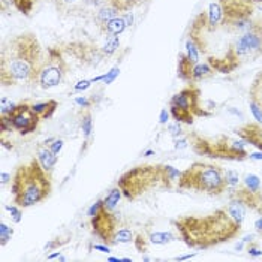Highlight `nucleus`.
Listing matches in <instances>:
<instances>
[{
  "mask_svg": "<svg viewBox=\"0 0 262 262\" xmlns=\"http://www.w3.org/2000/svg\"><path fill=\"white\" fill-rule=\"evenodd\" d=\"M176 237L171 232H155L150 235V242L155 244H166L169 242H174Z\"/></svg>",
  "mask_w": 262,
  "mask_h": 262,
  "instance_id": "26",
  "label": "nucleus"
},
{
  "mask_svg": "<svg viewBox=\"0 0 262 262\" xmlns=\"http://www.w3.org/2000/svg\"><path fill=\"white\" fill-rule=\"evenodd\" d=\"M145 2H148V0H110V5H113L120 12H127L132 8H135L141 3H145Z\"/></svg>",
  "mask_w": 262,
  "mask_h": 262,
  "instance_id": "22",
  "label": "nucleus"
},
{
  "mask_svg": "<svg viewBox=\"0 0 262 262\" xmlns=\"http://www.w3.org/2000/svg\"><path fill=\"white\" fill-rule=\"evenodd\" d=\"M187 141L195 153L207 158L226 161H244L249 158V153L244 148V141H234L226 135L204 137L193 132L187 135Z\"/></svg>",
  "mask_w": 262,
  "mask_h": 262,
  "instance_id": "6",
  "label": "nucleus"
},
{
  "mask_svg": "<svg viewBox=\"0 0 262 262\" xmlns=\"http://www.w3.org/2000/svg\"><path fill=\"white\" fill-rule=\"evenodd\" d=\"M51 189V174L45 171L38 158H32L15 169L12 177V196L21 208L45 201Z\"/></svg>",
  "mask_w": 262,
  "mask_h": 262,
  "instance_id": "4",
  "label": "nucleus"
},
{
  "mask_svg": "<svg viewBox=\"0 0 262 262\" xmlns=\"http://www.w3.org/2000/svg\"><path fill=\"white\" fill-rule=\"evenodd\" d=\"M187 247L205 250L237 238L242 223L237 222L226 208H219L207 216H184L172 221Z\"/></svg>",
  "mask_w": 262,
  "mask_h": 262,
  "instance_id": "2",
  "label": "nucleus"
},
{
  "mask_svg": "<svg viewBox=\"0 0 262 262\" xmlns=\"http://www.w3.org/2000/svg\"><path fill=\"white\" fill-rule=\"evenodd\" d=\"M179 187L198 193L222 195L228 189V183L219 165L195 162L182 172L179 179Z\"/></svg>",
  "mask_w": 262,
  "mask_h": 262,
  "instance_id": "5",
  "label": "nucleus"
},
{
  "mask_svg": "<svg viewBox=\"0 0 262 262\" xmlns=\"http://www.w3.org/2000/svg\"><path fill=\"white\" fill-rule=\"evenodd\" d=\"M134 235L130 232V229H120L116 235V243H129L132 242Z\"/></svg>",
  "mask_w": 262,
  "mask_h": 262,
  "instance_id": "33",
  "label": "nucleus"
},
{
  "mask_svg": "<svg viewBox=\"0 0 262 262\" xmlns=\"http://www.w3.org/2000/svg\"><path fill=\"white\" fill-rule=\"evenodd\" d=\"M57 106H59L57 101L50 99V101L42 102V103H35L33 105V110L39 114V117L42 120H47V119H50L54 114V111H56Z\"/></svg>",
  "mask_w": 262,
  "mask_h": 262,
  "instance_id": "17",
  "label": "nucleus"
},
{
  "mask_svg": "<svg viewBox=\"0 0 262 262\" xmlns=\"http://www.w3.org/2000/svg\"><path fill=\"white\" fill-rule=\"evenodd\" d=\"M103 205V201H98L96 204H93L92 207H90V210H89V216L92 217V216H95L99 210H101V207Z\"/></svg>",
  "mask_w": 262,
  "mask_h": 262,
  "instance_id": "39",
  "label": "nucleus"
},
{
  "mask_svg": "<svg viewBox=\"0 0 262 262\" xmlns=\"http://www.w3.org/2000/svg\"><path fill=\"white\" fill-rule=\"evenodd\" d=\"M211 75H214V69L208 63H205V64L196 63L195 68H193V72H192V84L205 80V78H210Z\"/></svg>",
  "mask_w": 262,
  "mask_h": 262,
  "instance_id": "19",
  "label": "nucleus"
},
{
  "mask_svg": "<svg viewBox=\"0 0 262 262\" xmlns=\"http://www.w3.org/2000/svg\"><path fill=\"white\" fill-rule=\"evenodd\" d=\"M231 200H237L240 201L246 207V208H250V210H258L259 205L262 204V190H253L250 187H247L246 184L240 187V186H235V187H231Z\"/></svg>",
  "mask_w": 262,
  "mask_h": 262,
  "instance_id": "12",
  "label": "nucleus"
},
{
  "mask_svg": "<svg viewBox=\"0 0 262 262\" xmlns=\"http://www.w3.org/2000/svg\"><path fill=\"white\" fill-rule=\"evenodd\" d=\"M182 172L169 165H140L126 171L117 186L126 200L135 201L140 196L156 189H172L176 179H180Z\"/></svg>",
  "mask_w": 262,
  "mask_h": 262,
  "instance_id": "3",
  "label": "nucleus"
},
{
  "mask_svg": "<svg viewBox=\"0 0 262 262\" xmlns=\"http://www.w3.org/2000/svg\"><path fill=\"white\" fill-rule=\"evenodd\" d=\"M168 116H169V114L166 113V110H162L161 111V123L162 124H165V123L168 121Z\"/></svg>",
  "mask_w": 262,
  "mask_h": 262,
  "instance_id": "45",
  "label": "nucleus"
},
{
  "mask_svg": "<svg viewBox=\"0 0 262 262\" xmlns=\"http://www.w3.org/2000/svg\"><path fill=\"white\" fill-rule=\"evenodd\" d=\"M124 29H126V21L123 17H116L105 24V30L108 35H120Z\"/></svg>",
  "mask_w": 262,
  "mask_h": 262,
  "instance_id": "21",
  "label": "nucleus"
},
{
  "mask_svg": "<svg viewBox=\"0 0 262 262\" xmlns=\"http://www.w3.org/2000/svg\"><path fill=\"white\" fill-rule=\"evenodd\" d=\"M244 184H246L247 187L253 189V190H259V189H261V180H259V177L255 176V174L246 176V177H244Z\"/></svg>",
  "mask_w": 262,
  "mask_h": 262,
  "instance_id": "30",
  "label": "nucleus"
},
{
  "mask_svg": "<svg viewBox=\"0 0 262 262\" xmlns=\"http://www.w3.org/2000/svg\"><path fill=\"white\" fill-rule=\"evenodd\" d=\"M56 258H59V259H61V261H64V258L61 256L60 253H54V255H50V256H48V259H56Z\"/></svg>",
  "mask_w": 262,
  "mask_h": 262,
  "instance_id": "50",
  "label": "nucleus"
},
{
  "mask_svg": "<svg viewBox=\"0 0 262 262\" xmlns=\"http://www.w3.org/2000/svg\"><path fill=\"white\" fill-rule=\"evenodd\" d=\"M249 158L250 159H255V161H262V151H259V153H250Z\"/></svg>",
  "mask_w": 262,
  "mask_h": 262,
  "instance_id": "46",
  "label": "nucleus"
},
{
  "mask_svg": "<svg viewBox=\"0 0 262 262\" xmlns=\"http://www.w3.org/2000/svg\"><path fill=\"white\" fill-rule=\"evenodd\" d=\"M225 179L228 183V187H235L240 184V177L235 171H226L225 172Z\"/></svg>",
  "mask_w": 262,
  "mask_h": 262,
  "instance_id": "32",
  "label": "nucleus"
},
{
  "mask_svg": "<svg viewBox=\"0 0 262 262\" xmlns=\"http://www.w3.org/2000/svg\"><path fill=\"white\" fill-rule=\"evenodd\" d=\"M75 102H77L80 106H82V108H89V106L92 105V101H90V99H87V98H77Z\"/></svg>",
  "mask_w": 262,
  "mask_h": 262,
  "instance_id": "41",
  "label": "nucleus"
},
{
  "mask_svg": "<svg viewBox=\"0 0 262 262\" xmlns=\"http://www.w3.org/2000/svg\"><path fill=\"white\" fill-rule=\"evenodd\" d=\"M38 159L40 165L45 168V171H48L51 174V171L54 169L56 163H57V155L51 151V148H48L47 145H42L38 150Z\"/></svg>",
  "mask_w": 262,
  "mask_h": 262,
  "instance_id": "16",
  "label": "nucleus"
},
{
  "mask_svg": "<svg viewBox=\"0 0 262 262\" xmlns=\"http://www.w3.org/2000/svg\"><path fill=\"white\" fill-rule=\"evenodd\" d=\"M61 147H63V141L61 140H53V144H51V151L53 153H56V155H59L61 150Z\"/></svg>",
  "mask_w": 262,
  "mask_h": 262,
  "instance_id": "38",
  "label": "nucleus"
},
{
  "mask_svg": "<svg viewBox=\"0 0 262 262\" xmlns=\"http://www.w3.org/2000/svg\"><path fill=\"white\" fill-rule=\"evenodd\" d=\"M92 228L96 237H99L102 242L106 244H116V235H117V217L113 214V210H108L105 204L101 210L92 216Z\"/></svg>",
  "mask_w": 262,
  "mask_h": 262,
  "instance_id": "11",
  "label": "nucleus"
},
{
  "mask_svg": "<svg viewBox=\"0 0 262 262\" xmlns=\"http://www.w3.org/2000/svg\"><path fill=\"white\" fill-rule=\"evenodd\" d=\"M249 105H250V111L255 120H258L262 124V71L255 77V80L250 85Z\"/></svg>",
  "mask_w": 262,
  "mask_h": 262,
  "instance_id": "14",
  "label": "nucleus"
},
{
  "mask_svg": "<svg viewBox=\"0 0 262 262\" xmlns=\"http://www.w3.org/2000/svg\"><path fill=\"white\" fill-rule=\"evenodd\" d=\"M92 82L93 81H80L75 87H74V90H77V92H80V90H85V89H89L90 85H92Z\"/></svg>",
  "mask_w": 262,
  "mask_h": 262,
  "instance_id": "40",
  "label": "nucleus"
},
{
  "mask_svg": "<svg viewBox=\"0 0 262 262\" xmlns=\"http://www.w3.org/2000/svg\"><path fill=\"white\" fill-rule=\"evenodd\" d=\"M226 210H228V213L237 221V222H243V219H244V214H246V207L243 205L242 202L237 201V200H232L231 204L226 207Z\"/></svg>",
  "mask_w": 262,
  "mask_h": 262,
  "instance_id": "20",
  "label": "nucleus"
},
{
  "mask_svg": "<svg viewBox=\"0 0 262 262\" xmlns=\"http://www.w3.org/2000/svg\"><path fill=\"white\" fill-rule=\"evenodd\" d=\"M195 61H192L187 54H179V64H177V74H179V78L187 84H192V72H193V68H195Z\"/></svg>",
  "mask_w": 262,
  "mask_h": 262,
  "instance_id": "15",
  "label": "nucleus"
},
{
  "mask_svg": "<svg viewBox=\"0 0 262 262\" xmlns=\"http://www.w3.org/2000/svg\"><path fill=\"white\" fill-rule=\"evenodd\" d=\"M5 117L11 123L12 129L18 130L21 135H29L35 132L42 120L39 114L33 110V105H30L29 102L17 103L15 108Z\"/></svg>",
  "mask_w": 262,
  "mask_h": 262,
  "instance_id": "10",
  "label": "nucleus"
},
{
  "mask_svg": "<svg viewBox=\"0 0 262 262\" xmlns=\"http://www.w3.org/2000/svg\"><path fill=\"white\" fill-rule=\"evenodd\" d=\"M119 12H120L119 9H116L113 5H110V6L102 8L101 12H99V15H98V18H99V21H102L103 24H106L108 21H111L113 18H116Z\"/></svg>",
  "mask_w": 262,
  "mask_h": 262,
  "instance_id": "24",
  "label": "nucleus"
},
{
  "mask_svg": "<svg viewBox=\"0 0 262 262\" xmlns=\"http://www.w3.org/2000/svg\"><path fill=\"white\" fill-rule=\"evenodd\" d=\"M12 2H14V6L20 11L21 14L30 15V12L35 8V2L36 0H12Z\"/></svg>",
  "mask_w": 262,
  "mask_h": 262,
  "instance_id": "25",
  "label": "nucleus"
},
{
  "mask_svg": "<svg viewBox=\"0 0 262 262\" xmlns=\"http://www.w3.org/2000/svg\"><path fill=\"white\" fill-rule=\"evenodd\" d=\"M68 72V63L63 59L59 48H48L39 75V84L42 89H51L59 85Z\"/></svg>",
  "mask_w": 262,
  "mask_h": 262,
  "instance_id": "9",
  "label": "nucleus"
},
{
  "mask_svg": "<svg viewBox=\"0 0 262 262\" xmlns=\"http://www.w3.org/2000/svg\"><path fill=\"white\" fill-rule=\"evenodd\" d=\"M235 134L242 138L246 144L253 145L255 148L261 150L262 151V124L258 121H252V123H246L240 126Z\"/></svg>",
  "mask_w": 262,
  "mask_h": 262,
  "instance_id": "13",
  "label": "nucleus"
},
{
  "mask_svg": "<svg viewBox=\"0 0 262 262\" xmlns=\"http://www.w3.org/2000/svg\"><path fill=\"white\" fill-rule=\"evenodd\" d=\"M11 3L14 5V2H12V0H0V5H2V11L5 12V11H6V8H8V6H11Z\"/></svg>",
  "mask_w": 262,
  "mask_h": 262,
  "instance_id": "44",
  "label": "nucleus"
},
{
  "mask_svg": "<svg viewBox=\"0 0 262 262\" xmlns=\"http://www.w3.org/2000/svg\"><path fill=\"white\" fill-rule=\"evenodd\" d=\"M9 179H11V176H9V174L2 172V184H6V183L9 182Z\"/></svg>",
  "mask_w": 262,
  "mask_h": 262,
  "instance_id": "47",
  "label": "nucleus"
},
{
  "mask_svg": "<svg viewBox=\"0 0 262 262\" xmlns=\"http://www.w3.org/2000/svg\"><path fill=\"white\" fill-rule=\"evenodd\" d=\"M234 48L240 60H255L262 56V20L250 21L246 32L235 40Z\"/></svg>",
  "mask_w": 262,
  "mask_h": 262,
  "instance_id": "8",
  "label": "nucleus"
},
{
  "mask_svg": "<svg viewBox=\"0 0 262 262\" xmlns=\"http://www.w3.org/2000/svg\"><path fill=\"white\" fill-rule=\"evenodd\" d=\"M171 116L179 123L192 124L195 117H210L211 113L201 108V89L189 84L171 98Z\"/></svg>",
  "mask_w": 262,
  "mask_h": 262,
  "instance_id": "7",
  "label": "nucleus"
},
{
  "mask_svg": "<svg viewBox=\"0 0 262 262\" xmlns=\"http://www.w3.org/2000/svg\"><path fill=\"white\" fill-rule=\"evenodd\" d=\"M119 72H120V69H119V68H113L110 72H106V74L103 75V80L102 81H103L105 84H111V82L114 81V78L119 75Z\"/></svg>",
  "mask_w": 262,
  "mask_h": 262,
  "instance_id": "35",
  "label": "nucleus"
},
{
  "mask_svg": "<svg viewBox=\"0 0 262 262\" xmlns=\"http://www.w3.org/2000/svg\"><path fill=\"white\" fill-rule=\"evenodd\" d=\"M43 61L42 47L35 33H21L3 42L0 51L2 85H32L39 82Z\"/></svg>",
  "mask_w": 262,
  "mask_h": 262,
  "instance_id": "1",
  "label": "nucleus"
},
{
  "mask_svg": "<svg viewBox=\"0 0 262 262\" xmlns=\"http://www.w3.org/2000/svg\"><path fill=\"white\" fill-rule=\"evenodd\" d=\"M81 127H82V134H84V137H85V140H87V138L90 137V134H92V114H90L89 110H85L84 114H82Z\"/></svg>",
  "mask_w": 262,
  "mask_h": 262,
  "instance_id": "27",
  "label": "nucleus"
},
{
  "mask_svg": "<svg viewBox=\"0 0 262 262\" xmlns=\"http://www.w3.org/2000/svg\"><path fill=\"white\" fill-rule=\"evenodd\" d=\"M123 18H124V21H126V26H130V24H132V15H130L129 12H127Z\"/></svg>",
  "mask_w": 262,
  "mask_h": 262,
  "instance_id": "49",
  "label": "nucleus"
},
{
  "mask_svg": "<svg viewBox=\"0 0 262 262\" xmlns=\"http://www.w3.org/2000/svg\"><path fill=\"white\" fill-rule=\"evenodd\" d=\"M187 145H189L187 137H186V138H182V140H177V141H176V148H186Z\"/></svg>",
  "mask_w": 262,
  "mask_h": 262,
  "instance_id": "42",
  "label": "nucleus"
},
{
  "mask_svg": "<svg viewBox=\"0 0 262 262\" xmlns=\"http://www.w3.org/2000/svg\"><path fill=\"white\" fill-rule=\"evenodd\" d=\"M247 252H249L250 256H261L262 255V250L256 246V244H250V246L247 247Z\"/></svg>",
  "mask_w": 262,
  "mask_h": 262,
  "instance_id": "37",
  "label": "nucleus"
},
{
  "mask_svg": "<svg viewBox=\"0 0 262 262\" xmlns=\"http://www.w3.org/2000/svg\"><path fill=\"white\" fill-rule=\"evenodd\" d=\"M258 213H259V217L256 219V222H255V229H256V232L262 235V204L259 205V208L256 210Z\"/></svg>",
  "mask_w": 262,
  "mask_h": 262,
  "instance_id": "36",
  "label": "nucleus"
},
{
  "mask_svg": "<svg viewBox=\"0 0 262 262\" xmlns=\"http://www.w3.org/2000/svg\"><path fill=\"white\" fill-rule=\"evenodd\" d=\"M169 130L172 132V135H180L182 134V129H180V126H179V121L176 123V124H172V126H169Z\"/></svg>",
  "mask_w": 262,
  "mask_h": 262,
  "instance_id": "43",
  "label": "nucleus"
},
{
  "mask_svg": "<svg viewBox=\"0 0 262 262\" xmlns=\"http://www.w3.org/2000/svg\"><path fill=\"white\" fill-rule=\"evenodd\" d=\"M12 234H14V231H12L11 228H8L3 222L0 223V240H2L0 244H2V246H5L6 243L11 240Z\"/></svg>",
  "mask_w": 262,
  "mask_h": 262,
  "instance_id": "31",
  "label": "nucleus"
},
{
  "mask_svg": "<svg viewBox=\"0 0 262 262\" xmlns=\"http://www.w3.org/2000/svg\"><path fill=\"white\" fill-rule=\"evenodd\" d=\"M208 24L211 27H221L223 21V14H222V8H221V3H210L208 6Z\"/></svg>",
  "mask_w": 262,
  "mask_h": 262,
  "instance_id": "18",
  "label": "nucleus"
},
{
  "mask_svg": "<svg viewBox=\"0 0 262 262\" xmlns=\"http://www.w3.org/2000/svg\"><path fill=\"white\" fill-rule=\"evenodd\" d=\"M186 54H187V57L190 59L192 61H195V63H198L200 61V50H198V47L193 43V40H187L186 42Z\"/></svg>",
  "mask_w": 262,
  "mask_h": 262,
  "instance_id": "28",
  "label": "nucleus"
},
{
  "mask_svg": "<svg viewBox=\"0 0 262 262\" xmlns=\"http://www.w3.org/2000/svg\"><path fill=\"white\" fill-rule=\"evenodd\" d=\"M6 210L12 214L14 222H20L21 221V207L18 205H6Z\"/></svg>",
  "mask_w": 262,
  "mask_h": 262,
  "instance_id": "34",
  "label": "nucleus"
},
{
  "mask_svg": "<svg viewBox=\"0 0 262 262\" xmlns=\"http://www.w3.org/2000/svg\"><path fill=\"white\" fill-rule=\"evenodd\" d=\"M121 190L120 187L117 186V187H114L110 193H108V196L103 200V204H105V207L108 208V210H113L117 204H119V201H120L121 198Z\"/></svg>",
  "mask_w": 262,
  "mask_h": 262,
  "instance_id": "23",
  "label": "nucleus"
},
{
  "mask_svg": "<svg viewBox=\"0 0 262 262\" xmlns=\"http://www.w3.org/2000/svg\"><path fill=\"white\" fill-rule=\"evenodd\" d=\"M193 256H196V253H192V255H186V256H182V258H177V261H186V259H190V258H193Z\"/></svg>",
  "mask_w": 262,
  "mask_h": 262,
  "instance_id": "51",
  "label": "nucleus"
},
{
  "mask_svg": "<svg viewBox=\"0 0 262 262\" xmlns=\"http://www.w3.org/2000/svg\"><path fill=\"white\" fill-rule=\"evenodd\" d=\"M117 47H119V38H117V35H110L106 38L105 47H103V53L111 54V53H114L117 50Z\"/></svg>",
  "mask_w": 262,
  "mask_h": 262,
  "instance_id": "29",
  "label": "nucleus"
},
{
  "mask_svg": "<svg viewBox=\"0 0 262 262\" xmlns=\"http://www.w3.org/2000/svg\"><path fill=\"white\" fill-rule=\"evenodd\" d=\"M95 249H96V250H102V252H106V253L110 252V247H108V246H99V244H96Z\"/></svg>",
  "mask_w": 262,
  "mask_h": 262,
  "instance_id": "48",
  "label": "nucleus"
}]
</instances>
